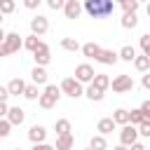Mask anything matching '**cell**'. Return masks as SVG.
Wrapping results in <instances>:
<instances>
[{
    "label": "cell",
    "instance_id": "6",
    "mask_svg": "<svg viewBox=\"0 0 150 150\" xmlns=\"http://www.w3.org/2000/svg\"><path fill=\"white\" fill-rule=\"evenodd\" d=\"M136 141H138V129H136V127H131V124H124V127L120 129V145L131 148Z\"/></svg>",
    "mask_w": 150,
    "mask_h": 150
},
{
    "label": "cell",
    "instance_id": "26",
    "mask_svg": "<svg viewBox=\"0 0 150 150\" xmlns=\"http://www.w3.org/2000/svg\"><path fill=\"white\" fill-rule=\"evenodd\" d=\"M87 148H91V150H108V141H105V136L96 134V136L89 138V145Z\"/></svg>",
    "mask_w": 150,
    "mask_h": 150
},
{
    "label": "cell",
    "instance_id": "12",
    "mask_svg": "<svg viewBox=\"0 0 150 150\" xmlns=\"http://www.w3.org/2000/svg\"><path fill=\"white\" fill-rule=\"evenodd\" d=\"M28 141H30L33 145H38V143H47V129H45L42 124H33V127L28 129Z\"/></svg>",
    "mask_w": 150,
    "mask_h": 150
},
{
    "label": "cell",
    "instance_id": "5",
    "mask_svg": "<svg viewBox=\"0 0 150 150\" xmlns=\"http://www.w3.org/2000/svg\"><path fill=\"white\" fill-rule=\"evenodd\" d=\"M110 87H112V91L115 94H127V91H131L134 89V80H131V75H117V77H112L110 80Z\"/></svg>",
    "mask_w": 150,
    "mask_h": 150
},
{
    "label": "cell",
    "instance_id": "32",
    "mask_svg": "<svg viewBox=\"0 0 150 150\" xmlns=\"http://www.w3.org/2000/svg\"><path fill=\"white\" fill-rule=\"evenodd\" d=\"M138 45H141V54L150 59V33H145V35H141V40H138Z\"/></svg>",
    "mask_w": 150,
    "mask_h": 150
},
{
    "label": "cell",
    "instance_id": "36",
    "mask_svg": "<svg viewBox=\"0 0 150 150\" xmlns=\"http://www.w3.org/2000/svg\"><path fill=\"white\" fill-rule=\"evenodd\" d=\"M138 129V136H143V138H150V122H143L141 127H136Z\"/></svg>",
    "mask_w": 150,
    "mask_h": 150
},
{
    "label": "cell",
    "instance_id": "19",
    "mask_svg": "<svg viewBox=\"0 0 150 150\" xmlns=\"http://www.w3.org/2000/svg\"><path fill=\"white\" fill-rule=\"evenodd\" d=\"M42 42H45V40H40L38 35H26V38H23V49H28L30 54H35V52L42 47Z\"/></svg>",
    "mask_w": 150,
    "mask_h": 150
},
{
    "label": "cell",
    "instance_id": "35",
    "mask_svg": "<svg viewBox=\"0 0 150 150\" xmlns=\"http://www.w3.org/2000/svg\"><path fill=\"white\" fill-rule=\"evenodd\" d=\"M12 134V124L7 120H0V138H7Z\"/></svg>",
    "mask_w": 150,
    "mask_h": 150
},
{
    "label": "cell",
    "instance_id": "33",
    "mask_svg": "<svg viewBox=\"0 0 150 150\" xmlns=\"http://www.w3.org/2000/svg\"><path fill=\"white\" fill-rule=\"evenodd\" d=\"M16 9V2L14 0H0V14L5 16V14H12Z\"/></svg>",
    "mask_w": 150,
    "mask_h": 150
},
{
    "label": "cell",
    "instance_id": "10",
    "mask_svg": "<svg viewBox=\"0 0 150 150\" xmlns=\"http://www.w3.org/2000/svg\"><path fill=\"white\" fill-rule=\"evenodd\" d=\"M5 120H7L12 127H21L23 120H26V110H23L21 105H9V112H7Z\"/></svg>",
    "mask_w": 150,
    "mask_h": 150
},
{
    "label": "cell",
    "instance_id": "18",
    "mask_svg": "<svg viewBox=\"0 0 150 150\" xmlns=\"http://www.w3.org/2000/svg\"><path fill=\"white\" fill-rule=\"evenodd\" d=\"M30 80H33V84H35V87H38V84H45V87L49 84V82H47V80H49L47 70H45V68H38V66L30 70Z\"/></svg>",
    "mask_w": 150,
    "mask_h": 150
},
{
    "label": "cell",
    "instance_id": "40",
    "mask_svg": "<svg viewBox=\"0 0 150 150\" xmlns=\"http://www.w3.org/2000/svg\"><path fill=\"white\" fill-rule=\"evenodd\" d=\"M30 150H54V145H49V143H38V145H33Z\"/></svg>",
    "mask_w": 150,
    "mask_h": 150
},
{
    "label": "cell",
    "instance_id": "16",
    "mask_svg": "<svg viewBox=\"0 0 150 150\" xmlns=\"http://www.w3.org/2000/svg\"><path fill=\"white\" fill-rule=\"evenodd\" d=\"M115 122H112V117H101L98 120V124H96V131L101 134V136H108V134H112L115 131Z\"/></svg>",
    "mask_w": 150,
    "mask_h": 150
},
{
    "label": "cell",
    "instance_id": "8",
    "mask_svg": "<svg viewBox=\"0 0 150 150\" xmlns=\"http://www.w3.org/2000/svg\"><path fill=\"white\" fill-rule=\"evenodd\" d=\"M47 30H49V21H47V16H42V14H35V16L30 19V35H38V38H42Z\"/></svg>",
    "mask_w": 150,
    "mask_h": 150
},
{
    "label": "cell",
    "instance_id": "15",
    "mask_svg": "<svg viewBox=\"0 0 150 150\" xmlns=\"http://www.w3.org/2000/svg\"><path fill=\"white\" fill-rule=\"evenodd\" d=\"M23 89H26V82H23L21 77H12V80L7 82L9 96H23Z\"/></svg>",
    "mask_w": 150,
    "mask_h": 150
},
{
    "label": "cell",
    "instance_id": "3",
    "mask_svg": "<svg viewBox=\"0 0 150 150\" xmlns=\"http://www.w3.org/2000/svg\"><path fill=\"white\" fill-rule=\"evenodd\" d=\"M19 49H23V38L12 30V33L5 35V40H2V45H0V59H2V56H9V54H16Z\"/></svg>",
    "mask_w": 150,
    "mask_h": 150
},
{
    "label": "cell",
    "instance_id": "34",
    "mask_svg": "<svg viewBox=\"0 0 150 150\" xmlns=\"http://www.w3.org/2000/svg\"><path fill=\"white\" fill-rule=\"evenodd\" d=\"M138 110L143 112V120H145V122H150V98H145V101L138 105Z\"/></svg>",
    "mask_w": 150,
    "mask_h": 150
},
{
    "label": "cell",
    "instance_id": "24",
    "mask_svg": "<svg viewBox=\"0 0 150 150\" xmlns=\"http://www.w3.org/2000/svg\"><path fill=\"white\" fill-rule=\"evenodd\" d=\"M84 96H87L89 101H96V103H98V101H103V96H105V91H101V89H96L94 84H87V87H84Z\"/></svg>",
    "mask_w": 150,
    "mask_h": 150
},
{
    "label": "cell",
    "instance_id": "41",
    "mask_svg": "<svg viewBox=\"0 0 150 150\" xmlns=\"http://www.w3.org/2000/svg\"><path fill=\"white\" fill-rule=\"evenodd\" d=\"M141 84H143V89H148V91H150V73H145V75L141 77Z\"/></svg>",
    "mask_w": 150,
    "mask_h": 150
},
{
    "label": "cell",
    "instance_id": "37",
    "mask_svg": "<svg viewBox=\"0 0 150 150\" xmlns=\"http://www.w3.org/2000/svg\"><path fill=\"white\" fill-rule=\"evenodd\" d=\"M63 5H66V0H47V7L54 9V12L56 9H63Z\"/></svg>",
    "mask_w": 150,
    "mask_h": 150
},
{
    "label": "cell",
    "instance_id": "7",
    "mask_svg": "<svg viewBox=\"0 0 150 150\" xmlns=\"http://www.w3.org/2000/svg\"><path fill=\"white\" fill-rule=\"evenodd\" d=\"M94 68L89 66V63H80V66H75V80L84 87V84H91V80H94Z\"/></svg>",
    "mask_w": 150,
    "mask_h": 150
},
{
    "label": "cell",
    "instance_id": "1",
    "mask_svg": "<svg viewBox=\"0 0 150 150\" xmlns=\"http://www.w3.org/2000/svg\"><path fill=\"white\" fill-rule=\"evenodd\" d=\"M82 12H87L91 19H105L115 12V2H110V0H84Z\"/></svg>",
    "mask_w": 150,
    "mask_h": 150
},
{
    "label": "cell",
    "instance_id": "29",
    "mask_svg": "<svg viewBox=\"0 0 150 150\" xmlns=\"http://www.w3.org/2000/svg\"><path fill=\"white\" fill-rule=\"evenodd\" d=\"M61 47L66 49V52H80V42L75 40V38H61Z\"/></svg>",
    "mask_w": 150,
    "mask_h": 150
},
{
    "label": "cell",
    "instance_id": "42",
    "mask_svg": "<svg viewBox=\"0 0 150 150\" xmlns=\"http://www.w3.org/2000/svg\"><path fill=\"white\" fill-rule=\"evenodd\" d=\"M7 112H9V105H7V103H0V120H5Z\"/></svg>",
    "mask_w": 150,
    "mask_h": 150
},
{
    "label": "cell",
    "instance_id": "23",
    "mask_svg": "<svg viewBox=\"0 0 150 150\" xmlns=\"http://www.w3.org/2000/svg\"><path fill=\"white\" fill-rule=\"evenodd\" d=\"M98 49H101V45H96V42H84V45L80 47V52H82V56H87V59H96V54H98Z\"/></svg>",
    "mask_w": 150,
    "mask_h": 150
},
{
    "label": "cell",
    "instance_id": "14",
    "mask_svg": "<svg viewBox=\"0 0 150 150\" xmlns=\"http://www.w3.org/2000/svg\"><path fill=\"white\" fill-rule=\"evenodd\" d=\"M136 56H138V52H136L134 45H122L120 52H117V59H120V61H127V63H134Z\"/></svg>",
    "mask_w": 150,
    "mask_h": 150
},
{
    "label": "cell",
    "instance_id": "21",
    "mask_svg": "<svg viewBox=\"0 0 150 150\" xmlns=\"http://www.w3.org/2000/svg\"><path fill=\"white\" fill-rule=\"evenodd\" d=\"M91 84H94L96 89L105 91V89H110V77H108L105 73H96V75H94V80H91Z\"/></svg>",
    "mask_w": 150,
    "mask_h": 150
},
{
    "label": "cell",
    "instance_id": "43",
    "mask_svg": "<svg viewBox=\"0 0 150 150\" xmlns=\"http://www.w3.org/2000/svg\"><path fill=\"white\" fill-rule=\"evenodd\" d=\"M129 150H145V145H143V143H141V141H136V143H134V145H131V148H129Z\"/></svg>",
    "mask_w": 150,
    "mask_h": 150
},
{
    "label": "cell",
    "instance_id": "25",
    "mask_svg": "<svg viewBox=\"0 0 150 150\" xmlns=\"http://www.w3.org/2000/svg\"><path fill=\"white\" fill-rule=\"evenodd\" d=\"M134 68H136L138 73H143V75H145V73H150V59H148V56H143V54H138V56L134 59Z\"/></svg>",
    "mask_w": 150,
    "mask_h": 150
},
{
    "label": "cell",
    "instance_id": "46",
    "mask_svg": "<svg viewBox=\"0 0 150 150\" xmlns=\"http://www.w3.org/2000/svg\"><path fill=\"white\" fill-rule=\"evenodd\" d=\"M145 14H148V16H150V2H148V5H145Z\"/></svg>",
    "mask_w": 150,
    "mask_h": 150
},
{
    "label": "cell",
    "instance_id": "28",
    "mask_svg": "<svg viewBox=\"0 0 150 150\" xmlns=\"http://www.w3.org/2000/svg\"><path fill=\"white\" fill-rule=\"evenodd\" d=\"M120 7H122V12H124V14H136L141 5H138V0H122V2H120Z\"/></svg>",
    "mask_w": 150,
    "mask_h": 150
},
{
    "label": "cell",
    "instance_id": "20",
    "mask_svg": "<svg viewBox=\"0 0 150 150\" xmlns=\"http://www.w3.org/2000/svg\"><path fill=\"white\" fill-rule=\"evenodd\" d=\"M54 131H56V136H66V134H73V124H70V120H66V117L56 120V122H54Z\"/></svg>",
    "mask_w": 150,
    "mask_h": 150
},
{
    "label": "cell",
    "instance_id": "22",
    "mask_svg": "<svg viewBox=\"0 0 150 150\" xmlns=\"http://www.w3.org/2000/svg\"><path fill=\"white\" fill-rule=\"evenodd\" d=\"M112 122L115 124H120V127H124V124H129V110L127 108H117V110H112Z\"/></svg>",
    "mask_w": 150,
    "mask_h": 150
},
{
    "label": "cell",
    "instance_id": "27",
    "mask_svg": "<svg viewBox=\"0 0 150 150\" xmlns=\"http://www.w3.org/2000/svg\"><path fill=\"white\" fill-rule=\"evenodd\" d=\"M120 23H122V28H127V30H134V28L138 26V16H136V14H122Z\"/></svg>",
    "mask_w": 150,
    "mask_h": 150
},
{
    "label": "cell",
    "instance_id": "31",
    "mask_svg": "<svg viewBox=\"0 0 150 150\" xmlns=\"http://www.w3.org/2000/svg\"><path fill=\"white\" fill-rule=\"evenodd\" d=\"M145 120H143V112L138 110V108H134V110H129V124L131 127H141Z\"/></svg>",
    "mask_w": 150,
    "mask_h": 150
},
{
    "label": "cell",
    "instance_id": "44",
    "mask_svg": "<svg viewBox=\"0 0 150 150\" xmlns=\"http://www.w3.org/2000/svg\"><path fill=\"white\" fill-rule=\"evenodd\" d=\"M5 35H7V33H5L2 28H0V45H2V40H5Z\"/></svg>",
    "mask_w": 150,
    "mask_h": 150
},
{
    "label": "cell",
    "instance_id": "49",
    "mask_svg": "<svg viewBox=\"0 0 150 150\" xmlns=\"http://www.w3.org/2000/svg\"><path fill=\"white\" fill-rule=\"evenodd\" d=\"M84 150H91V148H84Z\"/></svg>",
    "mask_w": 150,
    "mask_h": 150
},
{
    "label": "cell",
    "instance_id": "11",
    "mask_svg": "<svg viewBox=\"0 0 150 150\" xmlns=\"http://www.w3.org/2000/svg\"><path fill=\"white\" fill-rule=\"evenodd\" d=\"M94 61H96V63H101V66H115L120 59H117V52H112V49H103V47H101Z\"/></svg>",
    "mask_w": 150,
    "mask_h": 150
},
{
    "label": "cell",
    "instance_id": "9",
    "mask_svg": "<svg viewBox=\"0 0 150 150\" xmlns=\"http://www.w3.org/2000/svg\"><path fill=\"white\" fill-rule=\"evenodd\" d=\"M33 61H35V66H38V68H45V66L52 61V49H49V45H47V42H42V47L33 54Z\"/></svg>",
    "mask_w": 150,
    "mask_h": 150
},
{
    "label": "cell",
    "instance_id": "4",
    "mask_svg": "<svg viewBox=\"0 0 150 150\" xmlns=\"http://www.w3.org/2000/svg\"><path fill=\"white\" fill-rule=\"evenodd\" d=\"M59 89H61V96H70V98L84 96V87H82L75 77H63L61 84H59Z\"/></svg>",
    "mask_w": 150,
    "mask_h": 150
},
{
    "label": "cell",
    "instance_id": "45",
    "mask_svg": "<svg viewBox=\"0 0 150 150\" xmlns=\"http://www.w3.org/2000/svg\"><path fill=\"white\" fill-rule=\"evenodd\" d=\"M112 150H129V148H124V145H115Z\"/></svg>",
    "mask_w": 150,
    "mask_h": 150
},
{
    "label": "cell",
    "instance_id": "30",
    "mask_svg": "<svg viewBox=\"0 0 150 150\" xmlns=\"http://www.w3.org/2000/svg\"><path fill=\"white\" fill-rule=\"evenodd\" d=\"M40 94H42V91H40L35 84H26V89H23V98H26V101H38Z\"/></svg>",
    "mask_w": 150,
    "mask_h": 150
},
{
    "label": "cell",
    "instance_id": "47",
    "mask_svg": "<svg viewBox=\"0 0 150 150\" xmlns=\"http://www.w3.org/2000/svg\"><path fill=\"white\" fill-rule=\"evenodd\" d=\"M2 19H5V16H2V14H0V28H2Z\"/></svg>",
    "mask_w": 150,
    "mask_h": 150
},
{
    "label": "cell",
    "instance_id": "2",
    "mask_svg": "<svg viewBox=\"0 0 150 150\" xmlns=\"http://www.w3.org/2000/svg\"><path fill=\"white\" fill-rule=\"evenodd\" d=\"M59 98H61V89H59L56 84H47V87L42 89L40 98H38V105L45 108V110H52V108L59 103Z\"/></svg>",
    "mask_w": 150,
    "mask_h": 150
},
{
    "label": "cell",
    "instance_id": "48",
    "mask_svg": "<svg viewBox=\"0 0 150 150\" xmlns=\"http://www.w3.org/2000/svg\"><path fill=\"white\" fill-rule=\"evenodd\" d=\"M12 150H21V148H12Z\"/></svg>",
    "mask_w": 150,
    "mask_h": 150
},
{
    "label": "cell",
    "instance_id": "38",
    "mask_svg": "<svg viewBox=\"0 0 150 150\" xmlns=\"http://www.w3.org/2000/svg\"><path fill=\"white\" fill-rule=\"evenodd\" d=\"M23 7L26 9H38L40 7V0H23Z\"/></svg>",
    "mask_w": 150,
    "mask_h": 150
},
{
    "label": "cell",
    "instance_id": "13",
    "mask_svg": "<svg viewBox=\"0 0 150 150\" xmlns=\"http://www.w3.org/2000/svg\"><path fill=\"white\" fill-rule=\"evenodd\" d=\"M63 14H66V19H77V16L82 14V5H80L77 0H66Z\"/></svg>",
    "mask_w": 150,
    "mask_h": 150
},
{
    "label": "cell",
    "instance_id": "39",
    "mask_svg": "<svg viewBox=\"0 0 150 150\" xmlns=\"http://www.w3.org/2000/svg\"><path fill=\"white\" fill-rule=\"evenodd\" d=\"M7 98H9V91H7V87L0 84V103H7Z\"/></svg>",
    "mask_w": 150,
    "mask_h": 150
},
{
    "label": "cell",
    "instance_id": "17",
    "mask_svg": "<svg viewBox=\"0 0 150 150\" xmlns=\"http://www.w3.org/2000/svg\"><path fill=\"white\" fill-rule=\"evenodd\" d=\"M73 145H75V136L73 134H66V136H56L54 150H73Z\"/></svg>",
    "mask_w": 150,
    "mask_h": 150
}]
</instances>
